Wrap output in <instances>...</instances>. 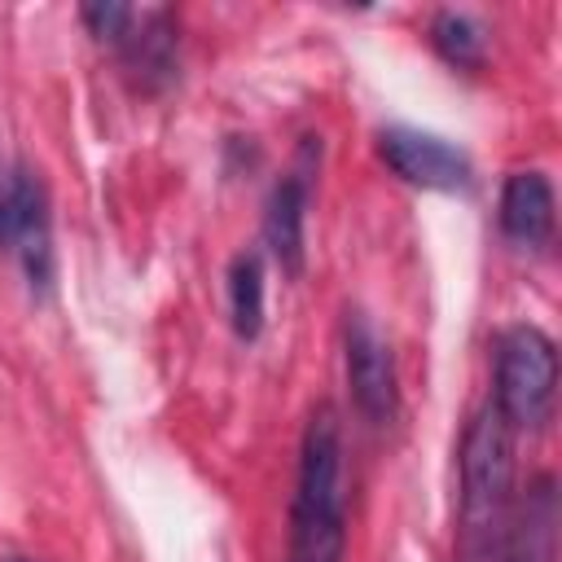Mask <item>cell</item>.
<instances>
[{
    "label": "cell",
    "instance_id": "cell-4",
    "mask_svg": "<svg viewBox=\"0 0 562 562\" xmlns=\"http://www.w3.org/2000/svg\"><path fill=\"white\" fill-rule=\"evenodd\" d=\"M0 241L13 250L31 290H48L53 281V220L44 180L18 162L0 180Z\"/></svg>",
    "mask_w": 562,
    "mask_h": 562
},
{
    "label": "cell",
    "instance_id": "cell-9",
    "mask_svg": "<svg viewBox=\"0 0 562 562\" xmlns=\"http://www.w3.org/2000/svg\"><path fill=\"white\" fill-rule=\"evenodd\" d=\"M553 184L544 171H509L501 184V233L514 246L540 250L553 237Z\"/></svg>",
    "mask_w": 562,
    "mask_h": 562
},
{
    "label": "cell",
    "instance_id": "cell-7",
    "mask_svg": "<svg viewBox=\"0 0 562 562\" xmlns=\"http://www.w3.org/2000/svg\"><path fill=\"white\" fill-rule=\"evenodd\" d=\"M176 22L167 9H145V13H132L127 31L119 35V57H123V70L140 83V88H162L171 83L176 75Z\"/></svg>",
    "mask_w": 562,
    "mask_h": 562
},
{
    "label": "cell",
    "instance_id": "cell-3",
    "mask_svg": "<svg viewBox=\"0 0 562 562\" xmlns=\"http://www.w3.org/2000/svg\"><path fill=\"white\" fill-rule=\"evenodd\" d=\"M558 347L540 325H509L492 351V408L509 430H540L553 417Z\"/></svg>",
    "mask_w": 562,
    "mask_h": 562
},
{
    "label": "cell",
    "instance_id": "cell-5",
    "mask_svg": "<svg viewBox=\"0 0 562 562\" xmlns=\"http://www.w3.org/2000/svg\"><path fill=\"white\" fill-rule=\"evenodd\" d=\"M342 364H347V386L356 408L373 426H386L400 408L395 356H391V342L369 321V312L360 307H347V321H342Z\"/></svg>",
    "mask_w": 562,
    "mask_h": 562
},
{
    "label": "cell",
    "instance_id": "cell-14",
    "mask_svg": "<svg viewBox=\"0 0 562 562\" xmlns=\"http://www.w3.org/2000/svg\"><path fill=\"white\" fill-rule=\"evenodd\" d=\"M0 562H31V558H0Z\"/></svg>",
    "mask_w": 562,
    "mask_h": 562
},
{
    "label": "cell",
    "instance_id": "cell-2",
    "mask_svg": "<svg viewBox=\"0 0 562 562\" xmlns=\"http://www.w3.org/2000/svg\"><path fill=\"white\" fill-rule=\"evenodd\" d=\"M342 553H347L342 426L329 404H316L303 426V443H299L285 562H342Z\"/></svg>",
    "mask_w": 562,
    "mask_h": 562
},
{
    "label": "cell",
    "instance_id": "cell-8",
    "mask_svg": "<svg viewBox=\"0 0 562 562\" xmlns=\"http://www.w3.org/2000/svg\"><path fill=\"white\" fill-rule=\"evenodd\" d=\"M501 562H558V487L553 474L531 479L527 496L518 501Z\"/></svg>",
    "mask_w": 562,
    "mask_h": 562
},
{
    "label": "cell",
    "instance_id": "cell-6",
    "mask_svg": "<svg viewBox=\"0 0 562 562\" xmlns=\"http://www.w3.org/2000/svg\"><path fill=\"white\" fill-rule=\"evenodd\" d=\"M378 154L382 162L413 189H430V193H465L474 184V162L461 145L435 136V132H417V127H386L378 136Z\"/></svg>",
    "mask_w": 562,
    "mask_h": 562
},
{
    "label": "cell",
    "instance_id": "cell-13",
    "mask_svg": "<svg viewBox=\"0 0 562 562\" xmlns=\"http://www.w3.org/2000/svg\"><path fill=\"white\" fill-rule=\"evenodd\" d=\"M132 13L136 9H127V4H114V0H105V4H83L79 9V18H83V26L101 40V44H119V35L127 31V22H132Z\"/></svg>",
    "mask_w": 562,
    "mask_h": 562
},
{
    "label": "cell",
    "instance_id": "cell-1",
    "mask_svg": "<svg viewBox=\"0 0 562 562\" xmlns=\"http://www.w3.org/2000/svg\"><path fill=\"white\" fill-rule=\"evenodd\" d=\"M514 518V430L483 404L461 435L457 562H501Z\"/></svg>",
    "mask_w": 562,
    "mask_h": 562
},
{
    "label": "cell",
    "instance_id": "cell-11",
    "mask_svg": "<svg viewBox=\"0 0 562 562\" xmlns=\"http://www.w3.org/2000/svg\"><path fill=\"white\" fill-rule=\"evenodd\" d=\"M228 316L237 338L255 342L263 329V259L255 250H241L228 263Z\"/></svg>",
    "mask_w": 562,
    "mask_h": 562
},
{
    "label": "cell",
    "instance_id": "cell-10",
    "mask_svg": "<svg viewBox=\"0 0 562 562\" xmlns=\"http://www.w3.org/2000/svg\"><path fill=\"white\" fill-rule=\"evenodd\" d=\"M303 220H307V171H290L263 202V246L285 277L303 272Z\"/></svg>",
    "mask_w": 562,
    "mask_h": 562
},
{
    "label": "cell",
    "instance_id": "cell-12",
    "mask_svg": "<svg viewBox=\"0 0 562 562\" xmlns=\"http://www.w3.org/2000/svg\"><path fill=\"white\" fill-rule=\"evenodd\" d=\"M430 44L435 53L457 66V70H479L483 57H487V35L483 26L470 18V13H457V9H443L430 18Z\"/></svg>",
    "mask_w": 562,
    "mask_h": 562
}]
</instances>
